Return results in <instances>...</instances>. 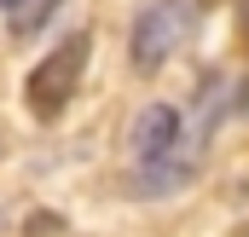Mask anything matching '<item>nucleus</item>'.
I'll list each match as a JSON object with an SVG mask.
<instances>
[{
	"instance_id": "39448f33",
	"label": "nucleus",
	"mask_w": 249,
	"mask_h": 237,
	"mask_svg": "<svg viewBox=\"0 0 249 237\" xmlns=\"http://www.w3.org/2000/svg\"><path fill=\"white\" fill-rule=\"evenodd\" d=\"M53 12H58V0H18V6H12V35H18V41H29Z\"/></svg>"
},
{
	"instance_id": "7ed1b4c3",
	"label": "nucleus",
	"mask_w": 249,
	"mask_h": 237,
	"mask_svg": "<svg viewBox=\"0 0 249 237\" xmlns=\"http://www.w3.org/2000/svg\"><path fill=\"white\" fill-rule=\"evenodd\" d=\"M180 133H186V127H180V110L157 99V104H145V110L133 116V127H127V145H133V156L151 168V162H168V156L180 151Z\"/></svg>"
},
{
	"instance_id": "0eeeda50",
	"label": "nucleus",
	"mask_w": 249,
	"mask_h": 237,
	"mask_svg": "<svg viewBox=\"0 0 249 237\" xmlns=\"http://www.w3.org/2000/svg\"><path fill=\"white\" fill-rule=\"evenodd\" d=\"M0 6H6V12H12V6H18V0H0Z\"/></svg>"
},
{
	"instance_id": "20e7f679",
	"label": "nucleus",
	"mask_w": 249,
	"mask_h": 237,
	"mask_svg": "<svg viewBox=\"0 0 249 237\" xmlns=\"http://www.w3.org/2000/svg\"><path fill=\"white\" fill-rule=\"evenodd\" d=\"M186 179H191V168L168 156V162H151V168H139V185H133V191H139V197H157V191H180Z\"/></svg>"
},
{
	"instance_id": "f257e3e1",
	"label": "nucleus",
	"mask_w": 249,
	"mask_h": 237,
	"mask_svg": "<svg viewBox=\"0 0 249 237\" xmlns=\"http://www.w3.org/2000/svg\"><path fill=\"white\" fill-rule=\"evenodd\" d=\"M87 58H93V35H87V29H75L70 41H58L47 58L23 75V99H29V110H35L41 121L64 116L70 93L81 87V69H87Z\"/></svg>"
},
{
	"instance_id": "f03ea898",
	"label": "nucleus",
	"mask_w": 249,
	"mask_h": 237,
	"mask_svg": "<svg viewBox=\"0 0 249 237\" xmlns=\"http://www.w3.org/2000/svg\"><path fill=\"white\" fill-rule=\"evenodd\" d=\"M191 23H197V0H151V6L133 17V35H127L133 69H139V75H157V69L191 41Z\"/></svg>"
},
{
	"instance_id": "423d86ee",
	"label": "nucleus",
	"mask_w": 249,
	"mask_h": 237,
	"mask_svg": "<svg viewBox=\"0 0 249 237\" xmlns=\"http://www.w3.org/2000/svg\"><path fill=\"white\" fill-rule=\"evenodd\" d=\"M232 237H249V220H244V226H238V232H232Z\"/></svg>"
}]
</instances>
